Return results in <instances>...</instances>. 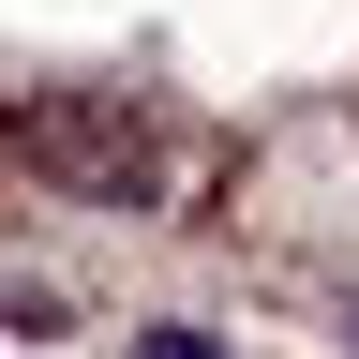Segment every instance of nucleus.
Returning <instances> with one entry per match:
<instances>
[{
    "mask_svg": "<svg viewBox=\"0 0 359 359\" xmlns=\"http://www.w3.org/2000/svg\"><path fill=\"white\" fill-rule=\"evenodd\" d=\"M30 150H45V165H90V180H150V150H135V120H105V105H60V120L30 135Z\"/></svg>",
    "mask_w": 359,
    "mask_h": 359,
    "instance_id": "1",
    "label": "nucleus"
},
{
    "mask_svg": "<svg viewBox=\"0 0 359 359\" xmlns=\"http://www.w3.org/2000/svg\"><path fill=\"white\" fill-rule=\"evenodd\" d=\"M135 359H224L210 330H150V344H135Z\"/></svg>",
    "mask_w": 359,
    "mask_h": 359,
    "instance_id": "2",
    "label": "nucleus"
}]
</instances>
